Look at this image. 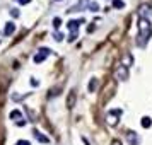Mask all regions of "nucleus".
Returning <instances> with one entry per match:
<instances>
[{
    "mask_svg": "<svg viewBox=\"0 0 152 145\" xmlns=\"http://www.w3.org/2000/svg\"><path fill=\"white\" fill-rule=\"evenodd\" d=\"M62 38H63V36H62L60 33H57V34H55V39H57V41H62Z\"/></svg>",
    "mask_w": 152,
    "mask_h": 145,
    "instance_id": "nucleus-22",
    "label": "nucleus"
},
{
    "mask_svg": "<svg viewBox=\"0 0 152 145\" xmlns=\"http://www.w3.org/2000/svg\"><path fill=\"white\" fill-rule=\"evenodd\" d=\"M75 101H77V92H75V91H70L69 96H67V108L72 109V108L75 106Z\"/></svg>",
    "mask_w": 152,
    "mask_h": 145,
    "instance_id": "nucleus-5",
    "label": "nucleus"
},
{
    "mask_svg": "<svg viewBox=\"0 0 152 145\" xmlns=\"http://www.w3.org/2000/svg\"><path fill=\"white\" fill-rule=\"evenodd\" d=\"M151 125H152V120L149 118V116H144V118H142V126H144V128H149Z\"/></svg>",
    "mask_w": 152,
    "mask_h": 145,
    "instance_id": "nucleus-12",
    "label": "nucleus"
},
{
    "mask_svg": "<svg viewBox=\"0 0 152 145\" xmlns=\"http://www.w3.org/2000/svg\"><path fill=\"white\" fill-rule=\"evenodd\" d=\"M33 133H34V137H36V140H38V142H41V144H50V138H48V137H45L43 133H40L38 130H34Z\"/></svg>",
    "mask_w": 152,
    "mask_h": 145,
    "instance_id": "nucleus-7",
    "label": "nucleus"
},
{
    "mask_svg": "<svg viewBox=\"0 0 152 145\" xmlns=\"http://www.w3.org/2000/svg\"><path fill=\"white\" fill-rule=\"evenodd\" d=\"M75 38H77V34H75V33H72L70 38H69V41H75Z\"/></svg>",
    "mask_w": 152,
    "mask_h": 145,
    "instance_id": "nucleus-23",
    "label": "nucleus"
},
{
    "mask_svg": "<svg viewBox=\"0 0 152 145\" xmlns=\"http://www.w3.org/2000/svg\"><path fill=\"white\" fill-rule=\"evenodd\" d=\"M21 111H17V109H14L12 113H10V118H14V120H21Z\"/></svg>",
    "mask_w": 152,
    "mask_h": 145,
    "instance_id": "nucleus-15",
    "label": "nucleus"
},
{
    "mask_svg": "<svg viewBox=\"0 0 152 145\" xmlns=\"http://www.w3.org/2000/svg\"><path fill=\"white\" fill-rule=\"evenodd\" d=\"M127 137H128V140H130V144H132V145H137V144H139V138L133 135L132 132H128V135H127Z\"/></svg>",
    "mask_w": 152,
    "mask_h": 145,
    "instance_id": "nucleus-13",
    "label": "nucleus"
},
{
    "mask_svg": "<svg viewBox=\"0 0 152 145\" xmlns=\"http://www.w3.org/2000/svg\"><path fill=\"white\" fill-rule=\"evenodd\" d=\"M14 31H16V26H14V22H7V24H5V29H4V34H5V36H10Z\"/></svg>",
    "mask_w": 152,
    "mask_h": 145,
    "instance_id": "nucleus-8",
    "label": "nucleus"
},
{
    "mask_svg": "<svg viewBox=\"0 0 152 145\" xmlns=\"http://www.w3.org/2000/svg\"><path fill=\"white\" fill-rule=\"evenodd\" d=\"M16 145H31V144L28 142V140H19V142H17Z\"/></svg>",
    "mask_w": 152,
    "mask_h": 145,
    "instance_id": "nucleus-21",
    "label": "nucleus"
},
{
    "mask_svg": "<svg viewBox=\"0 0 152 145\" xmlns=\"http://www.w3.org/2000/svg\"><path fill=\"white\" fill-rule=\"evenodd\" d=\"M113 7L115 9H123L125 7V2L123 0H113Z\"/></svg>",
    "mask_w": 152,
    "mask_h": 145,
    "instance_id": "nucleus-14",
    "label": "nucleus"
},
{
    "mask_svg": "<svg viewBox=\"0 0 152 145\" xmlns=\"http://www.w3.org/2000/svg\"><path fill=\"white\" fill-rule=\"evenodd\" d=\"M147 10H151V5H147V4H144L139 7V16H140V19H144V16L147 14Z\"/></svg>",
    "mask_w": 152,
    "mask_h": 145,
    "instance_id": "nucleus-10",
    "label": "nucleus"
},
{
    "mask_svg": "<svg viewBox=\"0 0 152 145\" xmlns=\"http://www.w3.org/2000/svg\"><path fill=\"white\" fill-rule=\"evenodd\" d=\"M82 22H84V19H79V21H69V22H67V28L70 29L72 33H75V31L79 29V26H81Z\"/></svg>",
    "mask_w": 152,
    "mask_h": 145,
    "instance_id": "nucleus-6",
    "label": "nucleus"
},
{
    "mask_svg": "<svg viewBox=\"0 0 152 145\" xmlns=\"http://www.w3.org/2000/svg\"><path fill=\"white\" fill-rule=\"evenodd\" d=\"M48 55H50V50H48V48H41L40 51L34 55V63H41V62H45Z\"/></svg>",
    "mask_w": 152,
    "mask_h": 145,
    "instance_id": "nucleus-4",
    "label": "nucleus"
},
{
    "mask_svg": "<svg viewBox=\"0 0 152 145\" xmlns=\"http://www.w3.org/2000/svg\"><path fill=\"white\" fill-rule=\"evenodd\" d=\"M31 0H19V4H22V5H26V4H29Z\"/></svg>",
    "mask_w": 152,
    "mask_h": 145,
    "instance_id": "nucleus-25",
    "label": "nucleus"
},
{
    "mask_svg": "<svg viewBox=\"0 0 152 145\" xmlns=\"http://www.w3.org/2000/svg\"><path fill=\"white\" fill-rule=\"evenodd\" d=\"M111 145H122V142H120V140H113Z\"/></svg>",
    "mask_w": 152,
    "mask_h": 145,
    "instance_id": "nucleus-24",
    "label": "nucleus"
},
{
    "mask_svg": "<svg viewBox=\"0 0 152 145\" xmlns=\"http://www.w3.org/2000/svg\"><path fill=\"white\" fill-rule=\"evenodd\" d=\"M10 16H12V17H19V10L12 9V10H10Z\"/></svg>",
    "mask_w": 152,
    "mask_h": 145,
    "instance_id": "nucleus-20",
    "label": "nucleus"
},
{
    "mask_svg": "<svg viewBox=\"0 0 152 145\" xmlns=\"http://www.w3.org/2000/svg\"><path fill=\"white\" fill-rule=\"evenodd\" d=\"M108 115L110 116H122V109H111Z\"/></svg>",
    "mask_w": 152,
    "mask_h": 145,
    "instance_id": "nucleus-16",
    "label": "nucleus"
},
{
    "mask_svg": "<svg viewBox=\"0 0 152 145\" xmlns=\"http://www.w3.org/2000/svg\"><path fill=\"white\" fill-rule=\"evenodd\" d=\"M89 10H92V12H96V10H99V5H98L96 2H92V4H89Z\"/></svg>",
    "mask_w": 152,
    "mask_h": 145,
    "instance_id": "nucleus-18",
    "label": "nucleus"
},
{
    "mask_svg": "<svg viewBox=\"0 0 152 145\" xmlns=\"http://www.w3.org/2000/svg\"><path fill=\"white\" fill-rule=\"evenodd\" d=\"M123 67H130V65H132V55H130V53H127V55H125V62H123L122 63Z\"/></svg>",
    "mask_w": 152,
    "mask_h": 145,
    "instance_id": "nucleus-11",
    "label": "nucleus"
},
{
    "mask_svg": "<svg viewBox=\"0 0 152 145\" xmlns=\"http://www.w3.org/2000/svg\"><path fill=\"white\" fill-rule=\"evenodd\" d=\"M60 26H62V21L58 19V17H55V19H53V28H55V29H58Z\"/></svg>",
    "mask_w": 152,
    "mask_h": 145,
    "instance_id": "nucleus-17",
    "label": "nucleus"
},
{
    "mask_svg": "<svg viewBox=\"0 0 152 145\" xmlns=\"http://www.w3.org/2000/svg\"><path fill=\"white\" fill-rule=\"evenodd\" d=\"M58 91H60V87H55V89L51 87V89H50V96H57V94H58Z\"/></svg>",
    "mask_w": 152,
    "mask_h": 145,
    "instance_id": "nucleus-19",
    "label": "nucleus"
},
{
    "mask_svg": "<svg viewBox=\"0 0 152 145\" xmlns=\"http://www.w3.org/2000/svg\"><path fill=\"white\" fill-rule=\"evenodd\" d=\"M98 86H99V79H91V82H89V87H87V89H89V92H94V91H96V89H98Z\"/></svg>",
    "mask_w": 152,
    "mask_h": 145,
    "instance_id": "nucleus-9",
    "label": "nucleus"
},
{
    "mask_svg": "<svg viewBox=\"0 0 152 145\" xmlns=\"http://www.w3.org/2000/svg\"><path fill=\"white\" fill-rule=\"evenodd\" d=\"M115 79L116 80H127L128 79V68L120 65V67L116 68V72H115Z\"/></svg>",
    "mask_w": 152,
    "mask_h": 145,
    "instance_id": "nucleus-3",
    "label": "nucleus"
},
{
    "mask_svg": "<svg viewBox=\"0 0 152 145\" xmlns=\"http://www.w3.org/2000/svg\"><path fill=\"white\" fill-rule=\"evenodd\" d=\"M113 91H115V80H111V82H110V86L104 87V94H103V97H101V104H104V103H106V101L113 96Z\"/></svg>",
    "mask_w": 152,
    "mask_h": 145,
    "instance_id": "nucleus-2",
    "label": "nucleus"
},
{
    "mask_svg": "<svg viewBox=\"0 0 152 145\" xmlns=\"http://www.w3.org/2000/svg\"><path fill=\"white\" fill-rule=\"evenodd\" d=\"M152 36V24L149 19H139V45L140 46H144L147 41H149V38Z\"/></svg>",
    "mask_w": 152,
    "mask_h": 145,
    "instance_id": "nucleus-1",
    "label": "nucleus"
}]
</instances>
